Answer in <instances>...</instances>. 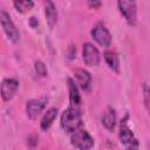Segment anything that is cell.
<instances>
[{"label": "cell", "instance_id": "6", "mask_svg": "<svg viewBox=\"0 0 150 150\" xmlns=\"http://www.w3.org/2000/svg\"><path fill=\"white\" fill-rule=\"evenodd\" d=\"M118 9L127 20V22L131 26L136 23V4L134 1H127V0H120L117 2Z\"/></svg>", "mask_w": 150, "mask_h": 150}, {"label": "cell", "instance_id": "4", "mask_svg": "<svg viewBox=\"0 0 150 150\" xmlns=\"http://www.w3.org/2000/svg\"><path fill=\"white\" fill-rule=\"evenodd\" d=\"M127 117H125V120H127ZM125 120L122 121L121 128H120V138H121V142L127 146V150H138V142L135 138V136H134L132 131L130 130V128L128 127Z\"/></svg>", "mask_w": 150, "mask_h": 150}, {"label": "cell", "instance_id": "2", "mask_svg": "<svg viewBox=\"0 0 150 150\" xmlns=\"http://www.w3.org/2000/svg\"><path fill=\"white\" fill-rule=\"evenodd\" d=\"M71 144L79 150H90L94 146V139L84 129H77L71 135Z\"/></svg>", "mask_w": 150, "mask_h": 150}, {"label": "cell", "instance_id": "1", "mask_svg": "<svg viewBox=\"0 0 150 150\" xmlns=\"http://www.w3.org/2000/svg\"><path fill=\"white\" fill-rule=\"evenodd\" d=\"M82 124V117L79 109L69 107L61 115V125L68 132L76 131Z\"/></svg>", "mask_w": 150, "mask_h": 150}, {"label": "cell", "instance_id": "8", "mask_svg": "<svg viewBox=\"0 0 150 150\" xmlns=\"http://www.w3.org/2000/svg\"><path fill=\"white\" fill-rule=\"evenodd\" d=\"M18 88H19L18 80H15V79H5L1 83V87H0L1 97L5 101H11L15 96V94L18 91Z\"/></svg>", "mask_w": 150, "mask_h": 150}, {"label": "cell", "instance_id": "16", "mask_svg": "<svg viewBox=\"0 0 150 150\" xmlns=\"http://www.w3.org/2000/svg\"><path fill=\"white\" fill-rule=\"evenodd\" d=\"M34 6V2L33 1H29V0H25V1H14V7L21 12V13H26L28 11H30Z\"/></svg>", "mask_w": 150, "mask_h": 150}, {"label": "cell", "instance_id": "14", "mask_svg": "<svg viewBox=\"0 0 150 150\" xmlns=\"http://www.w3.org/2000/svg\"><path fill=\"white\" fill-rule=\"evenodd\" d=\"M57 115V109L56 108H50L46 111V114L43 115L42 120H41V129L47 130L54 122V120L56 118Z\"/></svg>", "mask_w": 150, "mask_h": 150}, {"label": "cell", "instance_id": "3", "mask_svg": "<svg viewBox=\"0 0 150 150\" xmlns=\"http://www.w3.org/2000/svg\"><path fill=\"white\" fill-rule=\"evenodd\" d=\"M0 23H1V26H2V28L5 30V33H6V35L8 36V39L11 41H13V42L19 41V39H20L19 30L15 27L13 20L11 19L9 14L6 11H4V9L0 11Z\"/></svg>", "mask_w": 150, "mask_h": 150}, {"label": "cell", "instance_id": "20", "mask_svg": "<svg viewBox=\"0 0 150 150\" xmlns=\"http://www.w3.org/2000/svg\"><path fill=\"white\" fill-rule=\"evenodd\" d=\"M88 5L95 8V7H100V6H101V2H98V1H94V2H93V1H89Z\"/></svg>", "mask_w": 150, "mask_h": 150}, {"label": "cell", "instance_id": "9", "mask_svg": "<svg viewBox=\"0 0 150 150\" xmlns=\"http://www.w3.org/2000/svg\"><path fill=\"white\" fill-rule=\"evenodd\" d=\"M46 103L43 100H29L26 104V111L30 120L38 118V116L42 112Z\"/></svg>", "mask_w": 150, "mask_h": 150}, {"label": "cell", "instance_id": "10", "mask_svg": "<svg viewBox=\"0 0 150 150\" xmlns=\"http://www.w3.org/2000/svg\"><path fill=\"white\" fill-rule=\"evenodd\" d=\"M75 80H76L75 83L79 87H81L84 90L89 89L90 83H91V76H90V74L87 70H84V69L75 70Z\"/></svg>", "mask_w": 150, "mask_h": 150}, {"label": "cell", "instance_id": "5", "mask_svg": "<svg viewBox=\"0 0 150 150\" xmlns=\"http://www.w3.org/2000/svg\"><path fill=\"white\" fill-rule=\"evenodd\" d=\"M93 39L102 47H109L111 43V35L103 23H97L91 29Z\"/></svg>", "mask_w": 150, "mask_h": 150}, {"label": "cell", "instance_id": "12", "mask_svg": "<svg viewBox=\"0 0 150 150\" xmlns=\"http://www.w3.org/2000/svg\"><path fill=\"white\" fill-rule=\"evenodd\" d=\"M45 13H46V20L50 28H53L57 21V12L55 8V5L52 1H47L45 5Z\"/></svg>", "mask_w": 150, "mask_h": 150}, {"label": "cell", "instance_id": "17", "mask_svg": "<svg viewBox=\"0 0 150 150\" xmlns=\"http://www.w3.org/2000/svg\"><path fill=\"white\" fill-rule=\"evenodd\" d=\"M34 68H35V73H36L39 76L43 77V76L47 75V68H46V66H45L43 62H41V61H36Z\"/></svg>", "mask_w": 150, "mask_h": 150}, {"label": "cell", "instance_id": "13", "mask_svg": "<svg viewBox=\"0 0 150 150\" xmlns=\"http://www.w3.org/2000/svg\"><path fill=\"white\" fill-rule=\"evenodd\" d=\"M102 124L108 130H112L115 128V124H116V114H115V110L112 108L109 107L104 111V114L102 116Z\"/></svg>", "mask_w": 150, "mask_h": 150}, {"label": "cell", "instance_id": "11", "mask_svg": "<svg viewBox=\"0 0 150 150\" xmlns=\"http://www.w3.org/2000/svg\"><path fill=\"white\" fill-rule=\"evenodd\" d=\"M67 82H68V88H69V100H70L71 107L79 109V107L81 104V96L79 93V88L71 79H68Z\"/></svg>", "mask_w": 150, "mask_h": 150}, {"label": "cell", "instance_id": "15", "mask_svg": "<svg viewBox=\"0 0 150 150\" xmlns=\"http://www.w3.org/2000/svg\"><path fill=\"white\" fill-rule=\"evenodd\" d=\"M104 60H105V62H107V64L109 66L110 69H112L115 71H118V57H117L115 52L107 50L104 53Z\"/></svg>", "mask_w": 150, "mask_h": 150}, {"label": "cell", "instance_id": "19", "mask_svg": "<svg viewBox=\"0 0 150 150\" xmlns=\"http://www.w3.org/2000/svg\"><path fill=\"white\" fill-rule=\"evenodd\" d=\"M29 23H30V26H32V27H36V26H38V20L33 16V18H30V19H29Z\"/></svg>", "mask_w": 150, "mask_h": 150}, {"label": "cell", "instance_id": "7", "mask_svg": "<svg viewBox=\"0 0 150 150\" xmlns=\"http://www.w3.org/2000/svg\"><path fill=\"white\" fill-rule=\"evenodd\" d=\"M82 56H83V61L87 66L96 67L100 63V52L94 45H91L89 42L83 45Z\"/></svg>", "mask_w": 150, "mask_h": 150}, {"label": "cell", "instance_id": "18", "mask_svg": "<svg viewBox=\"0 0 150 150\" xmlns=\"http://www.w3.org/2000/svg\"><path fill=\"white\" fill-rule=\"evenodd\" d=\"M143 90H144V97H145V105L148 107V104H149V100H148V95H149V89H148V86L144 83V86H143Z\"/></svg>", "mask_w": 150, "mask_h": 150}]
</instances>
